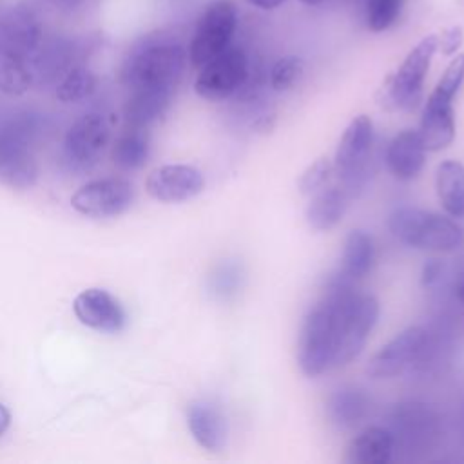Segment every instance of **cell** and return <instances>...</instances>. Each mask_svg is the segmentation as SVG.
Returning <instances> with one entry per match:
<instances>
[{"label": "cell", "mask_w": 464, "mask_h": 464, "mask_svg": "<svg viewBox=\"0 0 464 464\" xmlns=\"http://www.w3.org/2000/svg\"><path fill=\"white\" fill-rule=\"evenodd\" d=\"M388 225L399 241L422 250L448 252L459 248L464 241V232L455 221L413 207L395 208Z\"/></svg>", "instance_id": "obj_1"}, {"label": "cell", "mask_w": 464, "mask_h": 464, "mask_svg": "<svg viewBox=\"0 0 464 464\" xmlns=\"http://www.w3.org/2000/svg\"><path fill=\"white\" fill-rule=\"evenodd\" d=\"M185 69V51L178 44H152L136 51L125 63L121 80L130 91H174Z\"/></svg>", "instance_id": "obj_2"}, {"label": "cell", "mask_w": 464, "mask_h": 464, "mask_svg": "<svg viewBox=\"0 0 464 464\" xmlns=\"http://www.w3.org/2000/svg\"><path fill=\"white\" fill-rule=\"evenodd\" d=\"M335 355V328L332 304L321 301L306 314L297 346V361L304 375L315 377L334 368Z\"/></svg>", "instance_id": "obj_3"}, {"label": "cell", "mask_w": 464, "mask_h": 464, "mask_svg": "<svg viewBox=\"0 0 464 464\" xmlns=\"http://www.w3.org/2000/svg\"><path fill=\"white\" fill-rule=\"evenodd\" d=\"M373 141V125L366 114L355 116L344 129L334 156V174L341 188L350 194L361 188L368 176V154Z\"/></svg>", "instance_id": "obj_4"}, {"label": "cell", "mask_w": 464, "mask_h": 464, "mask_svg": "<svg viewBox=\"0 0 464 464\" xmlns=\"http://www.w3.org/2000/svg\"><path fill=\"white\" fill-rule=\"evenodd\" d=\"M237 25V9L230 0L212 2L194 29L188 60L194 67H203L207 62L223 53L234 36Z\"/></svg>", "instance_id": "obj_5"}, {"label": "cell", "mask_w": 464, "mask_h": 464, "mask_svg": "<svg viewBox=\"0 0 464 464\" xmlns=\"http://www.w3.org/2000/svg\"><path fill=\"white\" fill-rule=\"evenodd\" d=\"M437 51V36H424L402 60L384 85V98L397 109H413L420 96L426 72Z\"/></svg>", "instance_id": "obj_6"}, {"label": "cell", "mask_w": 464, "mask_h": 464, "mask_svg": "<svg viewBox=\"0 0 464 464\" xmlns=\"http://www.w3.org/2000/svg\"><path fill=\"white\" fill-rule=\"evenodd\" d=\"M36 123L22 120L0 130V179L14 188H27L36 181V163L29 152Z\"/></svg>", "instance_id": "obj_7"}, {"label": "cell", "mask_w": 464, "mask_h": 464, "mask_svg": "<svg viewBox=\"0 0 464 464\" xmlns=\"http://www.w3.org/2000/svg\"><path fill=\"white\" fill-rule=\"evenodd\" d=\"M109 141V125L103 114L89 112L67 130L62 154L71 170H89L100 160Z\"/></svg>", "instance_id": "obj_8"}, {"label": "cell", "mask_w": 464, "mask_h": 464, "mask_svg": "<svg viewBox=\"0 0 464 464\" xmlns=\"http://www.w3.org/2000/svg\"><path fill=\"white\" fill-rule=\"evenodd\" d=\"M246 78V56L239 47H227L201 67L194 91L210 102L225 100L239 89Z\"/></svg>", "instance_id": "obj_9"}, {"label": "cell", "mask_w": 464, "mask_h": 464, "mask_svg": "<svg viewBox=\"0 0 464 464\" xmlns=\"http://www.w3.org/2000/svg\"><path fill=\"white\" fill-rule=\"evenodd\" d=\"M134 198L132 185L121 178H102L82 185L71 198L76 212L89 218H111L123 214Z\"/></svg>", "instance_id": "obj_10"}, {"label": "cell", "mask_w": 464, "mask_h": 464, "mask_svg": "<svg viewBox=\"0 0 464 464\" xmlns=\"http://www.w3.org/2000/svg\"><path fill=\"white\" fill-rule=\"evenodd\" d=\"M428 334L420 326H410L386 343L368 361L366 372L373 379H390L402 373L424 352Z\"/></svg>", "instance_id": "obj_11"}, {"label": "cell", "mask_w": 464, "mask_h": 464, "mask_svg": "<svg viewBox=\"0 0 464 464\" xmlns=\"http://www.w3.org/2000/svg\"><path fill=\"white\" fill-rule=\"evenodd\" d=\"M205 187L203 174L190 165H163L154 169L145 181L147 192L163 203H179L198 196Z\"/></svg>", "instance_id": "obj_12"}, {"label": "cell", "mask_w": 464, "mask_h": 464, "mask_svg": "<svg viewBox=\"0 0 464 464\" xmlns=\"http://www.w3.org/2000/svg\"><path fill=\"white\" fill-rule=\"evenodd\" d=\"M78 321L98 332H118L125 324V312L120 303L103 288L82 290L72 303Z\"/></svg>", "instance_id": "obj_13"}, {"label": "cell", "mask_w": 464, "mask_h": 464, "mask_svg": "<svg viewBox=\"0 0 464 464\" xmlns=\"http://www.w3.org/2000/svg\"><path fill=\"white\" fill-rule=\"evenodd\" d=\"M417 132L426 150L435 152L446 149L455 138L453 98L433 89L422 109Z\"/></svg>", "instance_id": "obj_14"}, {"label": "cell", "mask_w": 464, "mask_h": 464, "mask_svg": "<svg viewBox=\"0 0 464 464\" xmlns=\"http://www.w3.org/2000/svg\"><path fill=\"white\" fill-rule=\"evenodd\" d=\"M424 158L426 149L419 132L413 129L401 130L386 149V165L390 172L402 181H410L419 176L424 167Z\"/></svg>", "instance_id": "obj_15"}, {"label": "cell", "mask_w": 464, "mask_h": 464, "mask_svg": "<svg viewBox=\"0 0 464 464\" xmlns=\"http://www.w3.org/2000/svg\"><path fill=\"white\" fill-rule=\"evenodd\" d=\"M187 424L194 440L208 450L221 451L227 442V420L218 408L208 402H192L187 410Z\"/></svg>", "instance_id": "obj_16"}, {"label": "cell", "mask_w": 464, "mask_h": 464, "mask_svg": "<svg viewBox=\"0 0 464 464\" xmlns=\"http://www.w3.org/2000/svg\"><path fill=\"white\" fill-rule=\"evenodd\" d=\"M395 450L393 433L381 426H368L359 431L346 448V462L350 464H384Z\"/></svg>", "instance_id": "obj_17"}, {"label": "cell", "mask_w": 464, "mask_h": 464, "mask_svg": "<svg viewBox=\"0 0 464 464\" xmlns=\"http://www.w3.org/2000/svg\"><path fill=\"white\" fill-rule=\"evenodd\" d=\"M174 91L167 89H138L130 91L125 103V120L130 127H147L160 120L169 109Z\"/></svg>", "instance_id": "obj_18"}, {"label": "cell", "mask_w": 464, "mask_h": 464, "mask_svg": "<svg viewBox=\"0 0 464 464\" xmlns=\"http://www.w3.org/2000/svg\"><path fill=\"white\" fill-rule=\"evenodd\" d=\"M346 192L341 187H323L312 194L304 218L314 230L334 228L346 208Z\"/></svg>", "instance_id": "obj_19"}, {"label": "cell", "mask_w": 464, "mask_h": 464, "mask_svg": "<svg viewBox=\"0 0 464 464\" xmlns=\"http://www.w3.org/2000/svg\"><path fill=\"white\" fill-rule=\"evenodd\" d=\"M435 190L444 210L453 218H464V165L455 160L439 163Z\"/></svg>", "instance_id": "obj_20"}, {"label": "cell", "mask_w": 464, "mask_h": 464, "mask_svg": "<svg viewBox=\"0 0 464 464\" xmlns=\"http://www.w3.org/2000/svg\"><path fill=\"white\" fill-rule=\"evenodd\" d=\"M149 158V134L143 127H130L116 140L112 160L120 169H140Z\"/></svg>", "instance_id": "obj_21"}, {"label": "cell", "mask_w": 464, "mask_h": 464, "mask_svg": "<svg viewBox=\"0 0 464 464\" xmlns=\"http://www.w3.org/2000/svg\"><path fill=\"white\" fill-rule=\"evenodd\" d=\"M373 263V243L362 230H352L344 241L341 272L350 279H359L368 274Z\"/></svg>", "instance_id": "obj_22"}, {"label": "cell", "mask_w": 464, "mask_h": 464, "mask_svg": "<svg viewBox=\"0 0 464 464\" xmlns=\"http://www.w3.org/2000/svg\"><path fill=\"white\" fill-rule=\"evenodd\" d=\"M368 408H370L368 397L364 395L362 390H357V388L337 390L328 402L330 417L341 428L355 426L366 415Z\"/></svg>", "instance_id": "obj_23"}, {"label": "cell", "mask_w": 464, "mask_h": 464, "mask_svg": "<svg viewBox=\"0 0 464 464\" xmlns=\"http://www.w3.org/2000/svg\"><path fill=\"white\" fill-rule=\"evenodd\" d=\"M40 31L27 14H14L4 27L2 54L24 58L38 44Z\"/></svg>", "instance_id": "obj_24"}, {"label": "cell", "mask_w": 464, "mask_h": 464, "mask_svg": "<svg viewBox=\"0 0 464 464\" xmlns=\"http://www.w3.org/2000/svg\"><path fill=\"white\" fill-rule=\"evenodd\" d=\"M96 89V76L85 67H72L56 89V96L65 103H74L89 98Z\"/></svg>", "instance_id": "obj_25"}, {"label": "cell", "mask_w": 464, "mask_h": 464, "mask_svg": "<svg viewBox=\"0 0 464 464\" xmlns=\"http://www.w3.org/2000/svg\"><path fill=\"white\" fill-rule=\"evenodd\" d=\"M31 85V72L27 71L24 58L2 54L0 60V91L11 96L24 94Z\"/></svg>", "instance_id": "obj_26"}, {"label": "cell", "mask_w": 464, "mask_h": 464, "mask_svg": "<svg viewBox=\"0 0 464 464\" xmlns=\"http://www.w3.org/2000/svg\"><path fill=\"white\" fill-rule=\"evenodd\" d=\"M402 4L404 0H366L364 13L368 29L373 33H382L390 29L401 16Z\"/></svg>", "instance_id": "obj_27"}, {"label": "cell", "mask_w": 464, "mask_h": 464, "mask_svg": "<svg viewBox=\"0 0 464 464\" xmlns=\"http://www.w3.org/2000/svg\"><path fill=\"white\" fill-rule=\"evenodd\" d=\"M304 62L295 54H288L279 58L270 69V85L274 91L290 89L303 74Z\"/></svg>", "instance_id": "obj_28"}, {"label": "cell", "mask_w": 464, "mask_h": 464, "mask_svg": "<svg viewBox=\"0 0 464 464\" xmlns=\"http://www.w3.org/2000/svg\"><path fill=\"white\" fill-rule=\"evenodd\" d=\"M332 174H334L332 160H328L324 156L317 158L314 163H310L303 170V174H301V178L297 181V188H299L301 194L312 196L314 192H317L319 188H323L330 181Z\"/></svg>", "instance_id": "obj_29"}, {"label": "cell", "mask_w": 464, "mask_h": 464, "mask_svg": "<svg viewBox=\"0 0 464 464\" xmlns=\"http://www.w3.org/2000/svg\"><path fill=\"white\" fill-rule=\"evenodd\" d=\"M464 42V31L460 25H451L442 31L440 36H437V51L444 56L455 54Z\"/></svg>", "instance_id": "obj_30"}, {"label": "cell", "mask_w": 464, "mask_h": 464, "mask_svg": "<svg viewBox=\"0 0 464 464\" xmlns=\"http://www.w3.org/2000/svg\"><path fill=\"white\" fill-rule=\"evenodd\" d=\"M442 268H444V265H442L439 259H430V261L424 265V268H422V277H420L422 285H424V286H433V285L440 279Z\"/></svg>", "instance_id": "obj_31"}, {"label": "cell", "mask_w": 464, "mask_h": 464, "mask_svg": "<svg viewBox=\"0 0 464 464\" xmlns=\"http://www.w3.org/2000/svg\"><path fill=\"white\" fill-rule=\"evenodd\" d=\"M250 5H254V7H257V9H265V11H268V9H276V7H279L285 0H246Z\"/></svg>", "instance_id": "obj_32"}, {"label": "cell", "mask_w": 464, "mask_h": 464, "mask_svg": "<svg viewBox=\"0 0 464 464\" xmlns=\"http://www.w3.org/2000/svg\"><path fill=\"white\" fill-rule=\"evenodd\" d=\"M9 424H11V413L4 404H0V437L7 431Z\"/></svg>", "instance_id": "obj_33"}, {"label": "cell", "mask_w": 464, "mask_h": 464, "mask_svg": "<svg viewBox=\"0 0 464 464\" xmlns=\"http://www.w3.org/2000/svg\"><path fill=\"white\" fill-rule=\"evenodd\" d=\"M457 292H459V297H460V301L464 303V277L460 279V283H459V288H457Z\"/></svg>", "instance_id": "obj_34"}, {"label": "cell", "mask_w": 464, "mask_h": 464, "mask_svg": "<svg viewBox=\"0 0 464 464\" xmlns=\"http://www.w3.org/2000/svg\"><path fill=\"white\" fill-rule=\"evenodd\" d=\"M303 4H306V5H317V4H321V2H324V0H301Z\"/></svg>", "instance_id": "obj_35"}, {"label": "cell", "mask_w": 464, "mask_h": 464, "mask_svg": "<svg viewBox=\"0 0 464 464\" xmlns=\"http://www.w3.org/2000/svg\"><path fill=\"white\" fill-rule=\"evenodd\" d=\"M56 2H62V4H69V5L72 4V5H74L78 0H56Z\"/></svg>", "instance_id": "obj_36"}]
</instances>
